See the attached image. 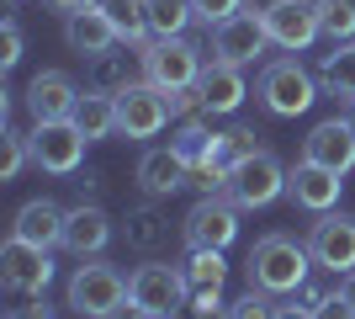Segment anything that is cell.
<instances>
[{
    "label": "cell",
    "mask_w": 355,
    "mask_h": 319,
    "mask_svg": "<svg viewBox=\"0 0 355 319\" xmlns=\"http://www.w3.org/2000/svg\"><path fill=\"white\" fill-rule=\"evenodd\" d=\"M302 160L334 170V176H350V170H355V128H350L345 117L318 122V128L302 138Z\"/></svg>",
    "instance_id": "5bb4252c"
},
{
    "label": "cell",
    "mask_w": 355,
    "mask_h": 319,
    "mask_svg": "<svg viewBox=\"0 0 355 319\" xmlns=\"http://www.w3.org/2000/svg\"><path fill=\"white\" fill-rule=\"evenodd\" d=\"M11 319H53L48 304H27V309H11Z\"/></svg>",
    "instance_id": "d590c367"
},
{
    "label": "cell",
    "mask_w": 355,
    "mask_h": 319,
    "mask_svg": "<svg viewBox=\"0 0 355 319\" xmlns=\"http://www.w3.org/2000/svg\"><path fill=\"white\" fill-rule=\"evenodd\" d=\"M64 43H69L74 54H85V59H101V54H112L122 38H117V27H112V16L101 11V0H90V6H80V11L64 16Z\"/></svg>",
    "instance_id": "9a60e30c"
},
{
    "label": "cell",
    "mask_w": 355,
    "mask_h": 319,
    "mask_svg": "<svg viewBox=\"0 0 355 319\" xmlns=\"http://www.w3.org/2000/svg\"><path fill=\"white\" fill-rule=\"evenodd\" d=\"M270 319H313V309H302V304H282Z\"/></svg>",
    "instance_id": "8d00e7d4"
},
{
    "label": "cell",
    "mask_w": 355,
    "mask_h": 319,
    "mask_svg": "<svg viewBox=\"0 0 355 319\" xmlns=\"http://www.w3.org/2000/svg\"><path fill=\"white\" fill-rule=\"evenodd\" d=\"M345 122H350V128H355V101H350V117H345Z\"/></svg>",
    "instance_id": "ab89813d"
},
{
    "label": "cell",
    "mask_w": 355,
    "mask_h": 319,
    "mask_svg": "<svg viewBox=\"0 0 355 319\" xmlns=\"http://www.w3.org/2000/svg\"><path fill=\"white\" fill-rule=\"evenodd\" d=\"M128 298H133V304H144L154 319L180 314V309H186V298H191L186 266H164V261H148V266H138V272L128 277Z\"/></svg>",
    "instance_id": "277c9868"
},
{
    "label": "cell",
    "mask_w": 355,
    "mask_h": 319,
    "mask_svg": "<svg viewBox=\"0 0 355 319\" xmlns=\"http://www.w3.org/2000/svg\"><path fill=\"white\" fill-rule=\"evenodd\" d=\"M239 234V202L234 197H202L186 213V245L191 250H228Z\"/></svg>",
    "instance_id": "8fae6325"
},
{
    "label": "cell",
    "mask_w": 355,
    "mask_h": 319,
    "mask_svg": "<svg viewBox=\"0 0 355 319\" xmlns=\"http://www.w3.org/2000/svg\"><path fill=\"white\" fill-rule=\"evenodd\" d=\"M266 43H270V32H266V16H260V11H234L228 22L212 27V54L228 59V64H239V69L260 59Z\"/></svg>",
    "instance_id": "9c48e42d"
},
{
    "label": "cell",
    "mask_w": 355,
    "mask_h": 319,
    "mask_svg": "<svg viewBox=\"0 0 355 319\" xmlns=\"http://www.w3.org/2000/svg\"><path fill=\"white\" fill-rule=\"evenodd\" d=\"M175 319H234V309H223L218 293H191V298H186V309H180Z\"/></svg>",
    "instance_id": "4dcf8cb0"
},
{
    "label": "cell",
    "mask_w": 355,
    "mask_h": 319,
    "mask_svg": "<svg viewBox=\"0 0 355 319\" xmlns=\"http://www.w3.org/2000/svg\"><path fill=\"white\" fill-rule=\"evenodd\" d=\"M106 240H112V218H106V208H96V202H80V208H69V218H64V250H74V256H101Z\"/></svg>",
    "instance_id": "ffe728a7"
},
{
    "label": "cell",
    "mask_w": 355,
    "mask_h": 319,
    "mask_svg": "<svg viewBox=\"0 0 355 319\" xmlns=\"http://www.w3.org/2000/svg\"><path fill=\"white\" fill-rule=\"evenodd\" d=\"M64 218H69V213H64L53 197H32L27 208L16 213L11 240H27V245H37V250H53V245H64Z\"/></svg>",
    "instance_id": "ac0fdd59"
},
{
    "label": "cell",
    "mask_w": 355,
    "mask_h": 319,
    "mask_svg": "<svg viewBox=\"0 0 355 319\" xmlns=\"http://www.w3.org/2000/svg\"><path fill=\"white\" fill-rule=\"evenodd\" d=\"M318 266L308 245H297L292 234H266L250 250V288L260 293H297L308 282V272Z\"/></svg>",
    "instance_id": "6da1fadb"
},
{
    "label": "cell",
    "mask_w": 355,
    "mask_h": 319,
    "mask_svg": "<svg viewBox=\"0 0 355 319\" xmlns=\"http://www.w3.org/2000/svg\"><path fill=\"white\" fill-rule=\"evenodd\" d=\"M148 6V32L154 38H180L196 22V0H144Z\"/></svg>",
    "instance_id": "cb8c5ba5"
},
{
    "label": "cell",
    "mask_w": 355,
    "mask_h": 319,
    "mask_svg": "<svg viewBox=\"0 0 355 319\" xmlns=\"http://www.w3.org/2000/svg\"><path fill=\"white\" fill-rule=\"evenodd\" d=\"M186 181H191V165L180 160L175 144H170V149H144V160H138V186H144L148 197H175Z\"/></svg>",
    "instance_id": "d6986e66"
},
{
    "label": "cell",
    "mask_w": 355,
    "mask_h": 319,
    "mask_svg": "<svg viewBox=\"0 0 355 319\" xmlns=\"http://www.w3.org/2000/svg\"><path fill=\"white\" fill-rule=\"evenodd\" d=\"M96 85H101V91H112V96H117L122 85H133V75H128V54H117V48H112V54H101V59H96Z\"/></svg>",
    "instance_id": "f546056e"
},
{
    "label": "cell",
    "mask_w": 355,
    "mask_h": 319,
    "mask_svg": "<svg viewBox=\"0 0 355 319\" xmlns=\"http://www.w3.org/2000/svg\"><path fill=\"white\" fill-rule=\"evenodd\" d=\"M308 250L324 272L350 277L355 272V218H345V213H318V224H313V234H308Z\"/></svg>",
    "instance_id": "7c38bea8"
},
{
    "label": "cell",
    "mask_w": 355,
    "mask_h": 319,
    "mask_svg": "<svg viewBox=\"0 0 355 319\" xmlns=\"http://www.w3.org/2000/svg\"><path fill=\"white\" fill-rule=\"evenodd\" d=\"M234 11H244V0H196V22H207V27L228 22Z\"/></svg>",
    "instance_id": "1f68e13d"
},
{
    "label": "cell",
    "mask_w": 355,
    "mask_h": 319,
    "mask_svg": "<svg viewBox=\"0 0 355 319\" xmlns=\"http://www.w3.org/2000/svg\"><path fill=\"white\" fill-rule=\"evenodd\" d=\"M48 6H53V11H64V16H69V11H80V6H90V0H48Z\"/></svg>",
    "instance_id": "f35d334b"
},
{
    "label": "cell",
    "mask_w": 355,
    "mask_h": 319,
    "mask_svg": "<svg viewBox=\"0 0 355 319\" xmlns=\"http://www.w3.org/2000/svg\"><path fill=\"white\" fill-rule=\"evenodd\" d=\"M318 32L329 43H350L355 38V0H318Z\"/></svg>",
    "instance_id": "83f0119b"
},
{
    "label": "cell",
    "mask_w": 355,
    "mask_h": 319,
    "mask_svg": "<svg viewBox=\"0 0 355 319\" xmlns=\"http://www.w3.org/2000/svg\"><path fill=\"white\" fill-rule=\"evenodd\" d=\"M202 75V48L186 38H154L144 48V80H154L159 91H186Z\"/></svg>",
    "instance_id": "52a82bcc"
},
{
    "label": "cell",
    "mask_w": 355,
    "mask_h": 319,
    "mask_svg": "<svg viewBox=\"0 0 355 319\" xmlns=\"http://www.w3.org/2000/svg\"><path fill=\"white\" fill-rule=\"evenodd\" d=\"M196 85H202V96H207L212 117H218V112H239V101H244V75H239V64H228V59L202 64Z\"/></svg>",
    "instance_id": "44dd1931"
},
{
    "label": "cell",
    "mask_w": 355,
    "mask_h": 319,
    "mask_svg": "<svg viewBox=\"0 0 355 319\" xmlns=\"http://www.w3.org/2000/svg\"><path fill=\"white\" fill-rule=\"evenodd\" d=\"M223 277H228L223 250H191V261H186V282H191V293H218Z\"/></svg>",
    "instance_id": "4316f807"
},
{
    "label": "cell",
    "mask_w": 355,
    "mask_h": 319,
    "mask_svg": "<svg viewBox=\"0 0 355 319\" xmlns=\"http://www.w3.org/2000/svg\"><path fill=\"white\" fill-rule=\"evenodd\" d=\"M340 186H345V176L313 165V160H297L292 176H286V197H292L297 208H308V213H329L340 202Z\"/></svg>",
    "instance_id": "2e32d148"
},
{
    "label": "cell",
    "mask_w": 355,
    "mask_h": 319,
    "mask_svg": "<svg viewBox=\"0 0 355 319\" xmlns=\"http://www.w3.org/2000/svg\"><path fill=\"white\" fill-rule=\"evenodd\" d=\"M106 319H154V314H148L144 304H133V298H128V304H117V309H112Z\"/></svg>",
    "instance_id": "e575fe53"
},
{
    "label": "cell",
    "mask_w": 355,
    "mask_h": 319,
    "mask_svg": "<svg viewBox=\"0 0 355 319\" xmlns=\"http://www.w3.org/2000/svg\"><path fill=\"white\" fill-rule=\"evenodd\" d=\"M0 282L11 293H21V298H37L53 282V261H48V250H37L27 240H6V250H0Z\"/></svg>",
    "instance_id": "4fadbf2b"
},
{
    "label": "cell",
    "mask_w": 355,
    "mask_h": 319,
    "mask_svg": "<svg viewBox=\"0 0 355 319\" xmlns=\"http://www.w3.org/2000/svg\"><path fill=\"white\" fill-rule=\"evenodd\" d=\"M318 75H324V91L329 96L355 101V38H350V43H334V54H324Z\"/></svg>",
    "instance_id": "603a6c76"
},
{
    "label": "cell",
    "mask_w": 355,
    "mask_h": 319,
    "mask_svg": "<svg viewBox=\"0 0 355 319\" xmlns=\"http://www.w3.org/2000/svg\"><path fill=\"white\" fill-rule=\"evenodd\" d=\"M340 298H345V309H350V314H355V272H350V277H345V282H340Z\"/></svg>",
    "instance_id": "74e56055"
},
{
    "label": "cell",
    "mask_w": 355,
    "mask_h": 319,
    "mask_svg": "<svg viewBox=\"0 0 355 319\" xmlns=\"http://www.w3.org/2000/svg\"><path fill=\"white\" fill-rule=\"evenodd\" d=\"M117 304H128V277H122L112 261L90 256L85 266H74V277H69V309L80 319H106Z\"/></svg>",
    "instance_id": "7a4b0ae2"
},
{
    "label": "cell",
    "mask_w": 355,
    "mask_h": 319,
    "mask_svg": "<svg viewBox=\"0 0 355 319\" xmlns=\"http://www.w3.org/2000/svg\"><path fill=\"white\" fill-rule=\"evenodd\" d=\"M27 144H32V165L37 170H48V176H74L80 160H85L90 138L80 133L69 117H59V122H37L27 133Z\"/></svg>",
    "instance_id": "ba28073f"
},
{
    "label": "cell",
    "mask_w": 355,
    "mask_h": 319,
    "mask_svg": "<svg viewBox=\"0 0 355 319\" xmlns=\"http://www.w3.org/2000/svg\"><path fill=\"white\" fill-rule=\"evenodd\" d=\"M164 234H170V224L159 218V208H154V202H144V208L128 213V245H133V250H144V256H148Z\"/></svg>",
    "instance_id": "484cf974"
},
{
    "label": "cell",
    "mask_w": 355,
    "mask_h": 319,
    "mask_svg": "<svg viewBox=\"0 0 355 319\" xmlns=\"http://www.w3.org/2000/svg\"><path fill=\"white\" fill-rule=\"evenodd\" d=\"M0 48H6V54H0V64H6V69H11V64H21V27H16L11 16H6V38H0Z\"/></svg>",
    "instance_id": "836d02e7"
},
{
    "label": "cell",
    "mask_w": 355,
    "mask_h": 319,
    "mask_svg": "<svg viewBox=\"0 0 355 319\" xmlns=\"http://www.w3.org/2000/svg\"><path fill=\"white\" fill-rule=\"evenodd\" d=\"M270 314H276V304H266V293H260V288H250L234 304V319H270Z\"/></svg>",
    "instance_id": "d6a6232c"
},
{
    "label": "cell",
    "mask_w": 355,
    "mask_h": 319,
    "mask_svg": "<svg viewBox=\"0 0 355 319\" xmlns=\"http://www.w3.org/2000/svg\"><path fill=\"white\" fill-rule=\"evenodd\" d=\"M74 101H80V85H74L64 69H37L27 85V106L37 122H59V117H74Z\"/></svg>",
    "instance_id": "e0dca14e"
},
{
    "label": "cell",
    "mask_w": 355,
    "mask_h": 319,
    "mask_svg": "<svg viewBox=\"0 0 355 319\" xmlns=\"http://www.w3.org/2000/svg\"><path fill=\"white\" fill-rule=\"evenodd\" d=\"M0 149H6V160H0V181H16V176H21V165L32 160V144H27V133H16V128H6V138H0Z\"/></svg>",
    "instance_id": "f1b7e54d"
},
{
    "label": "cell",
    "mask_w": 355,
    "mask_h": 319,
    "mask_svg": "<svg viewBox=\"0 0 355 319\" xmlns=\"http://www.w3.org/2000/svg\"><path fill=\"white\" fill-rule=\"evenodd\" d=\"M101 11L112 16V27H117L122 43H138V54H144V32H148V6L144 0H101Z\"/></svg>",
    "instance_id": "d4e9b609"
},
{
    "label": "cell",
    "mask_w": 355,
    "mask_h": 319,
    "mask_svg": "<svg viewBox=\"0 0 355 319\" xmlns=\"http://www.w3.org/2000/svg\"><path fill=\"white\" fill-rule=\"evenodd\" d=\"M175 117L170 112V96L154 85V80H133L117 91V133L122 138H154L164 133V122Z\"/></svg>",
    "instance_id": "5b68a950"
},
{
    "label": "cell",
    "mask_w": 355,
    "mask_h": 319,
    "mask_svg": "<svg viewBox=\"0 0 355 319\" xmlns=\"http://www.w3.org/2000/svg\"><path fill=\"white\" fill-rule=\"evenodd\" d=\"M223 192H228L239 208H270V202L286 192V170L270 149H254V154H244L239 165H228V186H223Z\"/></svg>",
    "instance_id": "3957f363"
},
{
    "label": "cell",
    "mask_w": 355,
    "mask_h": 319,
    "mask_svg": "<svg viewBox=\"0 0 355 319\" xmlns=\"http://www.w3.org/2000/svg\"><path fill=\"white\" fill-rule=\"evenodd\" d=\"M260 16H266L270 43L286 48V54H302L313 38H324L318 32V0H270Z\"/></svg>",
    "instance_id": "30bf717a"
},
{
    "label": "cell",
    "mask_w": 355,
    "mask_h": 319,
    "mask_svg": "<svg viewBox=\"0 0 355 319\" xmlns=\"http://www.w3.org/2000/svg\"><path fill=\"white\" fill-rule=\"evenodd\" d=\"M260 101H266L270 117H302L313 101H318V85L297 59H276L260 75Z\"/></svg>",
    "instance_id": "8992f818"
},
{
    "label": "cell",
    "mask_w": 355,
    "mask_h": 319,
    "mask_svg": "<svg viewBox=\"0 0 355 319\" xmlns=\"http://www.w3.org/2000/svg\"><path fill=\"white\" fill-rule=\"evenodd\" d=\"M74 128L96 144V138H106V133H117V96L112 91H101V85H90V91H80V101H74Z\"/></svg>",
    "instance_id": "7402d4cb"
}]
</instances>
